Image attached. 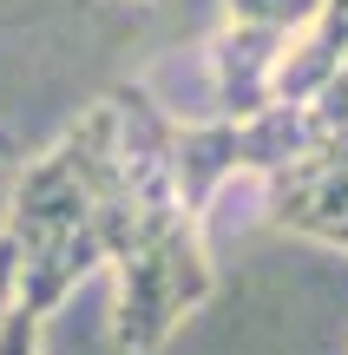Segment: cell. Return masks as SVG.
<instances>
[{
    "label": "cell",
    "mask_w": 348,
    "mask_h": 355,
    "mask_svg": "<svg viewBox=\"0 0 348 355\" xmlns=\"http://www.w3.org/2000/svg\"><path fill=\"white\" fill-rule=\"evenodd\" d=\"M105 270H112V343L125 355H158L184 316L210 303L217 270L204 250V217L178 198H118L99 211Z\"/></svg>",
    "instance_id": "obj_1"
},
{
    "label": "cell",
    "mask_w": 348,
    "mask_h": 355,
    "mask_svg": "<svg viewBox=\"0 0 348 355\" xmlns=\"http://www.w3.org/2000/svg\"><path fill=\"white\" fill-rule=\"evenodd\" d=\"M322 119L315 105H270L257 119H204V125H178L171 119V171H178V204L191 217H210L217 191L230 178H276L296 158L322 145Z\"/></svg>",
    "instance_id": "obj_2"
},
{
    "label": "cell",
    "mask_w": 348,
    "mask_h": 355,
    "mask_svg": "<svg viewBox=\"0 0 348 355\" xmlns=\"http://www.w3.org/2000/svg\"><path fill=\"white\" fill-rule=\"evenodd\" d=\"M263 211H270V224L296 230V237L348 250V139H322L289 171L263 178Z\"/></svg>",
    "instance_id": "obj_3"
},
{
    "label": "cell",
    "mask_w": 348,
    "mask_h": 355,
    "mask_svg": "<svg viewBox=\"0 0 348 355\" xmlns=\"http://www.w3.org/2000/svg\"><path fill=\"white\" fill-rule=\"evenodd\" d=\"M276 53H283V33H263V26H223L210 40V119H257L270 112V73Z\"/></svg>",
    "instance_id": "obj_4"
},
{
    "label": "cell",
    "mask_w": 348,
    "mask_h": 355,
    "mask_svg": "<svg viewBox=\"0 0 348 355\" xmlns=\"http://www.w3.org/2000/svg\"><path fill=\"white\" fill-rule=\"evenodd\" d=\"M342 60H348V0H322V13L302 33L283 40L276 73H270V99L276 105H309L342 73Z\"/></svg>",
    "instance_id": "obj_5"
},
{
    "label": "cell",
    "mask_w": 348,
    "mask_h": 355,
    "mask_svg": "<svg viewBox=\"0 0 348 355\" xmlns=\"http://www.w3.org/2000/svg\"><path fill=\"white\" fill-rule=\"evenodd\" d=\"M237 26H263V33H302V26L322 13V0H223Z\"/></svg>",
    "instance_id": "obj_6"
},
{
    "label": "cell",
    "mask_w": 348,
    "mask_h": 355,
    "mask_svg": "<svg viewBox=\"0 0 348 355\" xmlns=\"http://www.w3.org/2000/svg\"><path fill=\"white\" fill-rule=\"evenodd\" d=\"M39 336H46V322H39L33 309L13 303L7 322H0V355H39Z\"/></svg>",
    "instance_id": "obj_7"
},
{
    "label": "cell",
    "mask_w": 348,
    "mask_h": 355,
    "mask_svg": "<svg viewBox=\"0 0 348 355\" xmlns=\"http://www.w3.org/2000/svg\"><path fill=\"white\" fill-rule=\"evenodd\" d=\"M13 303H20V243L0 230V322H7Z\"/></svg>",
    "instance_id": "obj_8"
},
{
    "label": "cell",
    "mask_w": 348,
    "mask_h": 355,
    "mask_svg": "<svg viewBox=\"0 0 348 355\" xmlns=\"http://www.w3.org/2000/svg\"><path fill=\"white\" fill-rule=\"evenodd\" d=\"M13 152H20V139H13V132H7V125H0V165H7V158H13Z\"/></svg>",
    "instance_id": "obj_9"
}]
</instances>
